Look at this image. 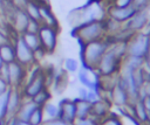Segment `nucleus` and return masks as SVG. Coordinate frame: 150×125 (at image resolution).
Returning a JSON list of instances; mask_svg holds the SVG:
<instances>
[{
	"label": "nucleus",
	"instance_id": "f257e3e1",
	"mask_svg": "<svg viewBox=\"0 0 150 125\" xmlns=\"http://www.w3.org/2000/svg\"><path fill=\"white\" fill-rule=\"evenodd\" d=\"M73 36L79 41L80 46L107 37L104 19L83 22V23L74 27Z\"/></svg>",
	"mask_w": 150,
	"mask_h": 125
},
{
	"label": "nucleus",
	"instance_id": "f03ea898",
	"mask_svg": "<svg viewBox=\"0 0 150 125\" xmlns=\"http://www.w3.org/2000/svg\"><path fill=\"white\" fill-rule=\"evenodd\" d=\"M109 42H110L109 39L104 37L97 41L81 44V49H80L81 65L90 69H96L101 57L109 47Z\"/></svg>",
	"mask_w": 150,
	"mask_h": 125
},
{
	"label": "nucleus",
	"instance_id": "7ed1b4c3",
	"mask_svg": "<svg viewBox=\"0 0 150 125\" xmlns=\"http://www.w3.org/2000/svg\"><path fill=\"white\" fill-rule=\"evenodd\" d=\"M121 63H122V58L112 50V48L110 47V42H109V47L103 54V56L101 57L96 67V71L98 72V75H102V76L114 75L118 72L121 68Z\"/></svg>",
	"mask_w": 150,
	"mask_h": 125
},
{
	"label": "nucleus",
	"instance_id": "20e7f679",
	"mask_svg": "<svg viewBox=\"0 0 150 125\" xmlns=\"http://www.w3.org/2000/svg\"><path fill=\"white\" fill-rule=\"evenodd\" d=\"M12 42L15 50V61L26 67L27 69L32 68L36 62L34 57V51L25 43L21 35H14L12 37Z\"/></svg>",
	"mask_w": 150,
	"mask_h": 125
},
{
	"label": "nucleus",
	"instance_id": "39448f33",
	"mask_svg": "<svg viewBox=\"0 0 150 125\" xmlns=\"http://www.w3.org/2000/svg\"><path fill=\"white\" fill-rule=\"evenodd\" d=\"M45 88H47L45 70L41 68H38L32 74L30 78L26 81L25 84L21 86V91H22L23 98H33L39 91H41Z\"/></svg>",
	"mask_w": 150,
	"mask_h": 125
},
{
	"label": "nucleus",
	"instance_id": "423d86ee",
	"mask_svg": "<svg viewBox=\"0 0 150 125\" xmlns=\"http://www.w3.org/2000/svg\"><path fill=\"white\" fill-rule=\"evenodd\" d=\"M150 47V36L139 32L135 33L127 42V55L144 57Z\"/></svg>",
	"mask_w": 150,
	"mask_h": 125
},
{
	"label": "nucleus",
	"instance_id": "0eeeda50",
	"mask_svg": "<svg viewBox=\"0 0 150 125\" xmlns=\"http://www.w3.org/2000/svg\"><path fill=\"white\" fill-rule=\"evenodd\" d=\"M59 29L55 27H49L41 25L38 35L40 39L41 48L45 50L46 54H52L55 51L57 47V37H59Z\"/></svg>",
	"mask_w": 150,
	"mask_h": 125
},
{
	"label": "nucleus",
	"instance_id": "6e6552de",
	"mask_svg": "<svg viewBox=\"0 0 150 125\" xmlns=\"http://www.w3.org/2000/svg\"><path fill=\"white\" fill-rule=\"evenodd\" d=\"M8 67V84L13 88H21L26 81V71L27 68L14 61L7 64Z\"/></svg>",
	"mask_w": 150,
	"mask_h": 125
},
{
	"label": "nucleus",
	"instance_id": "1a4fd4ad",
	"mask_svg": "<svg viewBox=\"0 0 150 125\" xmlns=\"http://www.w3.org/2000/svg\"><path fill=\"white\" fill-rule=\"evenodd\" d=\"M98 78L100 75L96 71V69H90L81 65L77 70V79L82 84V86L87 89L98 90Z\"/></svg>",
	"mask_w": 150,
	"mask_h": 125
},
{
	"label": "nucleus",
	"instance_id": "9d476101",
	"mask_svg": "<svg viewBox=\"0 0 150 125\" xmlns=\"http://www.w3.org/2000/svg\"><path fill=\"white\" fill-rule=\"evenodd\" d=\"M149 9H143V11H136V13L125 22L123 23V26L130 30L131 33H139L142 32L145 26L149 22Z\"/></svg>",
	"mask_w": 150,
	"mask_h": 125
},
{
	"label": "nucleus",
	"instance_id": "9b49d317",
	"mask_svg": "<svg viewBox=\"0 0 150 125\" xmlns=\"http://www.w3.org/2000/svg\"><path fill=\"white\" fill-rule=\"evenodd\" d=\"M110 106L111 104L105 100V99H97L96 102L91 103V110H90V116L88 117L94 125H98L100 121L110 113Z\"/></svg>",
	"mask_w": 150,
	"mask_h": 125
},
{
	"label": "nucleus",
	"instance_id": "f8f14e48",
	"mask_svg": "<svg viewBox=\"0 0 150 125\" xmlns=\"http://www.w3.org/2000/svg\"><path fill=\"white\" fill-rule=\"evenodd\" d=\"M59 119L74 124L76 120V105L75 99L70 98H63L59 103Z\"/></svg>",
	"mask_w": 150,
	"mask_h": 125
},
{
	"label": "nucleus",
	"instance_id": "ddd939ff",
	"mask_svg": "<svg viewBox=\"0 0 150 125\" xmlns=\"http://www.w3.org/2000/svg\"><path fill=\"white\" fill-rule=\"evenodd\" d=\"M135 13L136 9L132 7V5L128 7H116L110 5L107 8V16L120 23H125Z\"/></svg>",
	"mask_w": 150,
	"mask_h": 125
},
{
	"label": "nucleus",
	"instance_id": "4468645a",
	"mask_svg": "<svg viewBox=\"0 0 150 125\" xmlns=\"http://www.w3.org/2000/svg\"><path fill=\"white\" fill-rule=\"evenodd\" d=\"M23 100V95L21 91V88H13L9 86L8 89V99H7V118L13 117L19 106L21 105Z\"/></svg>",
	"mask_w": 150,
	"mask_h": 125
},
{
	"label": "nucleus",
	"instance_id": "2eb2a0df",
	"mask_svg": "<svg viewBox=\"0 0 150 125\" xmlns=\"http://www.w3.org/2000/svg\"><path fill=\"white\" fill-rule=\"evenodd\" d=\"M39 8H40V22H41V25L60 28L59 21H57L56 16L54 15V13H53V11L48 4L43 2V1H39Z\"/></svg>",
	"mask_w": 150,
	"mask_h": 125
},
{
	"label": "nucleus",
	"instance_id": "dca6fc26",
	"mask_svg": "<svg viewBox=\"0 0 150 125\" xmlns=\"http://www.w3.org/2000/svg\"><path fill=\"white\" fill-rule=\"evenodd\" d=\"M110 103L111 105H115L117 107H122L125 104L130 103L127 90L121 84H118V82L110 91Z\"/></svg>",
	"mask_w": 150,
	"mask_h": 125
},
{
	"label": "nucleus",
	"instance_id": "f3484780",
	"mask_svg": "<svg viewBox=\"0 0 150 125\" xmlns=\"http://www.w3.org/2000/svg\"><path fill=\"white\" fill-rule=\"evenodd\" d=\"M38 107V105L30 99V98H23L21 105L19 106L16 113L14 114V117H16L18 119L20 120H23V121H27L29 116L32 114V112Z\"/></svg>",
	"mask_w": 150,
	"mask_h": 125
},
{
	"label": "nucleus",
	"instance_id": "a211bd4d",
	"mask_svg": "<svg viewBox=\"0 0 150 125\" xmlns=\"http://www.w3.org/2000/svg\"><path fill=\"white\" fill-rule=\"evenodd\" d=\"M75 105H76V119H87L90 116V110H91V103L76 98L75 99Z\"/></svg>",
	"mask_w": 150,
	"mask_h": 125
},
{
	"label": "nucleus",
	"instance_id": "6ab92c4d",
	"mask_svg": "<svg viewBox=\"0 0 150 125\" xmlns=\"http://www.w3.org/2000/svg\"><path fill=\"white\" fill-rule=\"evenodd\" d=\"M0 57L6 64L15 61V50H14V46L12 41L6 44L0 46Z\"/></svg>",
	"mask_w": 150,
	"mask_h": 125
},
{
	"label": "nucleus",
	"instance_id": "aec40b11",
	"mask_svg": "<svg viewBox=\"0 0 150 125\" xmlns=\"http://www.w3.org/2000/svg\"><path fill=\"white\" fill-rule=\"evenodd\" d=\"M144 64V58L138 57V56H131V55H125L124 58L122 60L121 65H124L131 70H137L141 69Z\"/></svg>",
	"mask_w": 150,
	"mask_h": 125
},
{
	"label": "nucleus",
	"instance_id": "412c9836",
	"mask_svg": "<svg viewBox=\"0 0 150 125\" xmlns=\"http://www.w3.org/2000/svg\"><path fill=\"white\" fill-rule=\"evenodd\" d=\"M21 37H22V40L25 41V43H26L33 51H36V50L41 49V43H40V39H39V35H38V34L25 32V33L21 34Z\"/></svg>",
	"mask_w": 150,
	"mask_h": 125
},
{
	"label": "nucleus",
	"instance_id": "4be33fe9",
	"mask_svg": "<svg viewBox=\"0 0 150 125\" xmlns=\"http://www.w3.org/2000/svg\"><path fill=\"white\" fill-rule=\"evenodd\" d=\"M23 11L26 12V14L28 15L29 19L40 22V8H39V1L38 0H29Z\"/></svg>",
	"mask_w": 150,
	"mask_h": 125
},
{
	"label": "nucleus",
	"instance_id": "5701e85b",
	"mask_svg": "<svg viewBox=\"0 0 150 125\" xmlns=\"http://www.w3.org/2000/svg\"><path fill=\"white\" fill-rule=\"evenodd\" d=\"M42 112H43L45 120L57 119L59 118V105H56L49 100L48 103H46L42 106Z\"/></svg>",
	"mask_w": 150,
	"mask_h": 125
},
{
	"label": "nucleus",
	"instance_id": "b1692460",
	"mask_svg": "<svg viewBox=\"0 0 150 125\" xmlns=\"http://www.w3.org/2000/svg\"><path fill=\"white\" fill-rule=\"evenodd\" d=\"M132 105H134L135 118H136L142 125H144L145 121H146V118H148V112H146V110H145V107H144L142 100L138 99V100H136L135 103H132Z\"/></svg>",
	"mask_w": 150,
	"mask_h": 125
},
{
	"label": "nucleus",
	"instance_id": "393cba45",
	"mask_svg": "<svg viewBox=\"0 0 150 125\" xmlns=\"http://www.w3.org/2000/svg\"><path fill=\"white\" fill-rule=\"evenodd\" d=\"M50 97H52V95H50V91L48 90V88H45V89H42L41 91H39L33 98H30L38 106H40V107H42L46 103H48L49 100H50Z\"/></svg>",
	"mask_w": 150,
	"mask_h": 125
},
{
	"label": "nucleus",
	"instance_id": "a878e982",
	"mask_svg": "<svg viewBox=\"0 0 150 125\" xmlns=\"http://www.w3.org/2000/svg\"><path fill=\"white\" fill-rule=\"evenodd\" d=\"M45 118H43V112H42V107L38 106L33 112L32 114L29 116L28 118V124L29 125H41L43 123Z\"/></svg>",
	"mask_w": 150,
	"mask_h": 125
},
{
	"label": "nucleus",
	"instance_id": "bb28decb",
	"mask_svg": "<svg viewBox=\"0 0 150 125\" xmlns=\"http://www.w3.org/2000/svg\"><path fill=\"white\" fill-rule=\"evenodd\" d=\"M80 67H81V64L79 63V61L73 57H67L63 60V68H64L66 72H70V74L77 72Z\"/></svg>",
	"mask_w": 150,
	"mask_h": 125
},
{
	"label": "nucleus",
	"instance_id": "cd10ccee",
	"mask_svg": "<svg viewBox=\"0 0 150 125\" xmlns=\"http://www.w3.org/2000/svg\"><path fill=\"white\" fill-rule=\"evenodd\" d=\"M98 125H123V124H122L121 118H120L117 114H115V113H109L108 116H105V117L100 121Z\"/></svg>",
	"mask_w": 150,
	"mask_h": 125
},
{
	"label": "nucleus",
	"instance_id": "c85d7f7f",
	"mask_svg": "<svg viewBox=\"0 0 150 125\" xmlns=\"http://www.w3.org/2000/svg\"><path fill=\"white\" fill-rule=\"evenodd\" d=\"M7 99H8V91L0 95V119L7 118Z\"/></svg>",
	"mask_w": 150,
	"mask_h": 125
},
{
	"label": "nucleus",
	"instance_id": "c756f323",
	"mask_svg": "<svg viewBox=\"0 0 150 125\" xmlns=\"http://www.w3.org/2000/svg\"><path fill=\"white\" fill-rule=\"evenodd\" d=\"M132 7L136 11H143L150 8V0H132Z\"/></svg>",
	"mask_w": 150,
	"mask_h": 125
},
{
	"label": "nucleus",
	"instance_id": "7c9ffc66",
	"mask_svg": "<svg viewBox=\"0 0 150 125\" xmlns=\"http://www.w3.org/2000/svg\"><path fill=\"white\" fill-rule=\"evenodd\" d=\"M12 37L13 36L9 34V32L5 30V27L4 26H0V46L11 42L12 41Z\"/></svg>",
	"mask_w": 150,
	"mask_h": 125
},
{
	"label": "nucleus",
	"instance_id": "2f4dec72",
	"mask_svg": "<svg viewBox=\"0 0 150 125\" xmlns=\"http://www.w3.org/2000/svg\"><path fill=\"white\" fill-rule=\"evenodd\" d=\"M41 27V23L39 21H35V20H32L29 19L28 21V25H27V28H26V32L28 33H34V34H38L39 29Z\"/></svg>",
	"mask_w": 150,
	"mask_h": 125
},
{
	"label": "nucleus",
	"instance_id": "473e14b6",
	"mask_svg": "<svg viewBox=\"0 0 150 125\" xmlns=\"http://www.w3.org/2000/svg\"><path fill=\"white\" fill-rule=\"evenodd\" d=\"M5 125H29V124H28V121L20 120L13 116V117H8L5 119Z\"/></svg>",
	"mask_w": 150,
	"mask_h": 125
},
{
	"label": "nucleus",
	"instance_id": "72a5a7b5",
	"mask_svg": "<svg viewBox=\"0 0 150 125\" xmlns=\"http://www.w3.org/2000/svg\"><path fill=\"white\" fill-rule=\"evenodd\" d=\"M131 4H132V0H111L110 5L116 7H128V6H131Z\"/></svg>",
	"mask_w": 150,
	"mask_h": 125
},
{
	"label": "nucleus",
	"instance_id": "f704fd0d",
	"mask_svg": "<svg viewBox=\"0 0 150 125\" xmlns=\"http://www.w3.org/2000/svg\"><path fill=\"white\" fill-rule=\"evenodd\" d=\"M41 125H74V124H69V123H66L61 119H52V120H43V123Z\"/></svg>",
	"mask_w": 150,
	"mask_h": 125
},
{
	"label": "nucleus",
	"instance_id": "c9c22d12",
	"mask_svg": "<svg viewBox=\"0 0 150 125\" xmlns=\"http://www.w3.org/2000/svg\"><path fill=\"white\" fill-rule=\"evenodd\" d=\"M8 89H9V84H8L5 79H2V78L0 77V95H2V93H5V92H7V91H8Z\"/></svg>",
	"mask_w": 150,
	"mask_h": 125
},
{
	"label": "nucleus",
	"instance_id": "e433bc0d",
	"mask_svg": "<svg viewBox=\"0 0 150 125\" xmlns=\"http://www.w3.org/2000/svg\"><path fill=\"white\" fill-rule=\"evenodd\" d=\"M141 100H142V103H143V105H144L146 112L150 113V96H145V97H143Z\"/></svg>",
	"mask_w": 150,
	"mask_h": 125
},
{
	"label": "nucleus",
	"instance_id": "4c0bfd02",
	"mask_svg": "<svg viewBox=\"0 0 150 125\" xmlns=\"http://www.w3.org/2000/svg\"><path fill=\"white\" fill-rule=\"evenodd\" d=\"M74 125H94V124L89 118H87V119H76L74 121Z\"/></svg>",
	"mask_w": 150,
	"mask_h": 125
},
{
	"label": "nucleus",
	"instance_id": "58836bf2",
	"mask_svg": "<svg viewBox=\"0 0 150 125\" xmlns=\"http://www.w3.org/2000/svg\"><path fill=\"white\" fill-rule=\"evenodd\" d=\"M143 58H144V64L150 68V47H149V49H148V51H146V54Z\"/></svg>",
	"mask_w": 150,
	"mask_h": 125
},
{
	"label": "nucleus",
	"instance_id": "ea45409f",
	"mask_svg": "<svg viewBox=\"0 0 150 125\" xmlns=\"http://www.w3.org/2000/svg\"><path fill=\"white\" fill-rule=\"evenodd\" d=\"M145 125H150V113H148V118H146V121H145Z\"/></svg>",
	"mask_w": 150,
	"mask_h": 125
},
{
	"label": "nucleus",
	"instance_id": "a19ab883",
	"mask_svg": "<svg viewBox=\"0 0 150 125\" xmlns=\"http://www.w3.org/2000/svg\"><path fill=\"white\" fill-rule=\"evenodd\" d=\"M4 64H5V62H4V61H2V58L0 57V69L2 68V65H4Z\"/></svg>",
	"mask_w": 150,
	"mask_h": 125
},
{
	"label": "nucleus",
	"instance_id": "79ce46f5",
	"mask_svg": "<svg viewBox=\"0 0 150 125\" xmlns=\"http://www.w3.org/2000/svg\"><path fill=\"white\" fill-rule=\"evenodd\" d=\"M0 125H5V119H0Z\"/></svg>",
	"mask_w": 150,
	"mask_h": 125
},
{
	"label": "nucleus",
	"instance_id": "37998d69",
	"mask_svg": "<svg viewBox=\"0 0 150 125\" xmlns=\"http://www.w3.org/2000/svg\"><path fill=\"white\" fill-rule=\"evenodd\" d=\"M0 25H1V13H0Z\"/></svg>",
	"mask_w": 150,
	"mask_h": 125
},
{
	"label": "nucleus",
	"instance_id": "c03bdc74",
	"mask_svg": "<svg viewBox=\"0 0 150 125\" xmlns=\"http://www.w3.org/2000/svg\"><path fill=\"white\" fill-rule=\"evenodd\" d=\"M149 81H150V76H149Z\"/></svg>",
	"mask_w": 150,
	"mask_h": 125
}]
</instances>
